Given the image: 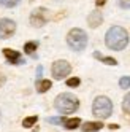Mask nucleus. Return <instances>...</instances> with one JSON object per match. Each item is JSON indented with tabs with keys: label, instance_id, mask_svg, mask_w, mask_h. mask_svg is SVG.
<instances>
[{
	"label": "nucleus",
	"instance_id": "obj_1",
	"mask_svg": "<svg viewBox=\"0 0 130 132\" xmlns=\"http://www.w3.org/2000/svg\"><path fill=\"white\" fill-rule=\"evenodd\" d=\"M105 43L109 50L113 51H122L128 45V34L124 27L120 26H113L109 27L106 35H105Z\"/></svg>",
	"mask_w": 130,
	"mask_h": 132
},
{
	"label": "nucleus",
	"instance_id": "obj_2",
	"mask_svg": "<svg viewBox=\"0 0 130 132\" xmlns=\"http://www.w3.org/2000/svg\"><path fill=\"white\" fill-rule=\"evenodd\" d=\"M54 107L59 113H62V115H71V113H75L79 108V100H78L76 96H73V94L62 92L55 97Z\"/></svg>",
	"mask_w": 130,
	"mask_h": 132
},
{
	"label": "nucleus",
	"instance_id": "obj_3",
	"mask_svg": "<svg viewBox=\"0 0 130 132\" xmlns=\"http://www.w3.org/2000/svg\"><path fill=\"white\" fill-rule=\"evenodd\" d=\"M92 113L98 119H106L113 113V102H111L106 96H98L95 97L94 103H92Z\"/></svg>",
	"mask_w": 130,
	"mask_h": 132
},
{
	"label": "nucleus",
	"instance_id": "obj_4",
	"mask_svg": "<svg viewBox=\"0 0 130 132\" xmlns=\"http://www.w3.org/2000/svg\"><path fill=\"white\" fill-rule=\"evenodd\" d=\"M67 43L73 51H82L87 46V34L82 29H71L67 35Z\"/></svg>",
	"mask_w": 130,
	"mask_h": 132
},
{
	"label": "nucleus",
	"instance_id": "obj_5",
	"mask_svg": "<svg viewBox=\"0 0 130 132\" xmlns=\"http://www.w3.org/2000/svg\"><path fill=\"white\" fill-rule=\"evenodd\" d=\"M70 72H71V65L67 61H63V59L55 61L52 64V67H51V73H52V77L55 80H62L65 77H68Z\"/></svg>",
	"mask_w": 130,
	"mask_h": 132
},
{
	"label": "nucleus",
	"instance_id": "obj_6",
	"mask_svg": "<svg viewBox=\"0 0 130 132\" xmlns=\"http://www.w3.org/2000/svg\"><path fill=\"white\" fill-rule=\"evenodd\" d=\"M48 10H44V8H36L30 14V24L33 27H43L48 22Z\"/></svg>",
	"mask_w": 130,
	"mask_h": 132
},
{
	"label": "nucleus",
	"instance_id": "obj_7",
	"mask_svg": "<svg viewBox=\"0 0 130 132\" xmlns=\"http://www.w3.org/2000/svg\"><path fill=\"white\" fill-rule=\"evenodd\" d=\"M16 32V22L11 19H0V38H10V37Z\"/></svg>",
	"mask_w": 130,
	"mask_h": 132
},
{
	"label": "nucleus",
	"instance_id": "obj_8",
	"mask_svg": "<svg viewBox=\"0 0 130 132\" xmlns=\"http://www.w3.org/2000/svg\"><path fill=\"white\" fill-rule=\"evenodd\" d=\"M3 56H5V59L13 64V65H17V64H24V59L21 57V54L14 51V50H10V48H5L3 50Z\"/></svg>",
	"mask_w": 130,
	"mask_h": 132
},
{
	"label": "nucleus",
	"instance_id": "obj_9",
	"mask_svg": "<svg viewBox=\"0 0 130 132\" xmlns=\"http://www.w3.org/2000/svg\"><path fill=\"white\" fill-rule=\"evenodd\" d=\"M101 22H103V16H101V13H100L98 10L92 11V13L87 16V24H89V27H92V29L98 27Z\"/></svg>",
	"mask_w": 130,
	"mask_h": 132
},
{
	"label": "nucleus",
	"instance_id": "obj_10",
	"mask_svg": "<svg viewBox=\"0 0 130 132\" xmlns=\"http://www.w3.org/2000/svg\"><path fill=\"white\" fill-rule=\"evenodd\" d=\"M101 127H103L101 121H87L81 126V130L82 132H98Z\"/></svg>",
	"mask_w": 130,
	"mask_h": 132
},
{
	"label": "nucleus",
	"instance_id": "obj_11",
	"mask_svg": "<svg viewBox=\"0 0 130 132\" xmlns=\"http://www.w3.org/2000/svg\"><path fill=\"white\" fill-rule=\"evenodd\" d=\"M62 126L65 129H68V130H73V129H78L81 126V118H65L63 122H62Z\"/></svg>",
	"mask_w": 130,
	"mask_h": 132
},
{
	"label": "nucleus",
	"instance_id": "obj_12",
	"mask_svg": "<svg viewBox=\"0 0 130 132\" xmlns=\"http://www.w3.org/2000/svg\"><path fill=\"white\" fill-rule=\"evenodd\" d=\"M51 86H52V81H49V80H41V78L36 80V91H38L40 94L49 91Z\"/></svg>",
	"mask_w": 130,
	"mask_h": 132
},
{
	"label": "nucleus",
	"instance_id": "obj_13",
	"mask_svg": "<svg viewBox=\"0 0 130 132\" xmlns=\"http://www.w3.org/2000/svg\"><path fill=\"white\" fill-rule=\"evenodd\" d=\"M36 48H38V42H27L24 45V53L29 54V56H33V57H36V56H35Z\"/></svg>",
	"mask_w": 130,
	"mask_h": 132
},
{
	"label": "nucleus",
	"instance_id": "obj_14",
	"mask_svg": "<svg viewBox=\"0 0 130 132\" xmlns=\"http://www.w3.org/2000/svg\"><path fill=\"white\" fill-rule=\"evenodd\" d=\"M94 57L98 59V61H101L103 64H108V65H116V64H117V61H116L114 57H106V56H103V54L98 53V51L94 53Z\"/></svg>",
	"mask_w": 130,
	"mask_h": 132
},
{
	"label": "nucleus",
	"instance_id": "obj_15",
	"mask_svg": "<svg viewBox=\"0 0 130 132\" xmlns=\"http://www.w3.org/2000/svg\"><path fill=\"white\" fill-rule=\"evenodd\" d=\"M36 121H38V116H27L24 121H22V127H25V129H30L33 124H36Z\"/></svg>",
	"mask_w": 130,
	"mask_h": 132
},
{
	"label": "nucleus",
	"instance_id": "obj_16",
	"mask_svg": "<svg viewBox=\"0 0 130 132\" xmlns=\"http://www.w3.org/2000/svg\"><path fill=\"white\" fill-rule=\"evenodd\" d=\"M122 110H124V113L130 115V92L127 94V96L124 97V100H122Z\"/></svg>",
	"mask_w": 130,
	"mask_h": 132
},
{
	"label": "nucleus",
	"instance_id": "obj_17",
	"mask_svg": "<svg viewBox=\"0 0 130 132\" xmlns=\"http://www.w3.org/2000/svg\"><path fill=\"white\" fill-rule=\"evenodd\" d=\"M65 83H67V86H68V88H78V86H79V83H81V80H79L78 77H73V78H68Z\"/></svg>",
	"mask_w": 130,
	"mask_h": 132
},
{
	"label": "nucleus",
	"instance_id": "obj_18",
	"mask_svg": "<svg viewBox=\"0 0 130 132\" xmlns=\"http://www.w3.org/2000/svg\"><path fill=\"white\" fill-rule=\"evenodd\" d=\"M19 2H21V0H0V5H3L6 8H13V6H16Z\"/></svg>",
	"mask_w": 130,
	"mask_h": 132
},
{
	"label": "nucleus",
	"instance_id": "obj_19",
	"mask_svg": "<svg viewBox=\"0 0 130 132\" xmlns=\"http://www.w3.org/2000/svg\"><path fill=\"white\" fill-rule=\"evenodd\" d=\"M119 86L122 89H128L130 88V77H122L119 80Z\"/></svg>",
	"mask_w": 130,
	"mask_h": 132
},
{
	"label": "nucleus",
	"instance_id": "obj_20",
	"mask_svg": "<svg viewBox=\"0 0 130 132\" xmlns=\"http://www.w3.org/2000/svg\"><path fill=\"white\" fill-rule=\"evenodd\" d=\"M63 119L65 118H55V116H52V118H48V122H51V124H62Z\"/></svg>",
	"mask_w": 130,
	"mask_h": 132
},
{
	"label": "nucleus",
	"instance_id": "obj_21",
	"mask_svg": "<svg viewBox=\"0 0 130 132\" xmlns=\"http://www.w3.org/2000/svg\"><path fill=\"white\" fill-rule=\"evenodd\" d=\"M117 3H119L120 8H125V10L130 8V0H117Z\"/></svg>",
	"mask_w": 130,
	"mask_h": 132
},
{
	"label": "nucleus",
	"instance_id": "obj_22",
	"mask_svg": "<svg viewBox=\"0 0 130 132\" xmlns=\"http://www.w3.org/2000/svg\"><path fill=\"white\" fill-rule=\"evenodd\" d=\"M6 81V77H5V75H2V73H0V86H2V84Z\"/></svg>",
	"mask_w": 130,
	"mask_h": 132
},
{
	"label": "nucleus",
	"instance_id": "obj_23",
	"mask_svg": "<svg viewBox=\"0 0 130 132\" xmlns=\"http://www.w3.org/2000/svg\"><path fill=\"white\" fill-rule=\"evenodd\" d=\"M41 72H43V67H38V72H36V75H38V80L41 77Z\"/></svg>",
	"mask_w": 130,
	"mask_h": 132
},
{
	"label": "nucleus",
	"instance_id": "obj_24",
	"mask_svg": "<svg viewBox=\"0 0 130 132\" xmlns=\"http://www.w3.org/2000/svg\"><path fill=\"white\" fill-rule=\"evenodd\" d=\"M97 5H98V6H103V5H105V0H98Z\"/></svg>",
	"mask_w": 130,
	"mask_h": 132
},
{
	"label": "nucleus",
	"instance_id": "obj_25",
	"mask_svg": "<svg viewBox=\"0 0 130 132\" xmlns=\"http://www.w3.org/2000/svg\"><path fill=\"white\" fill-rule=\"evenodd\" d=\"M108 127H109V129H117V127H119V126H117V124H109V126H108Z\"/></svg>",
	"mask_w": 130,
	"mask_h": 132
}]
</instances>
